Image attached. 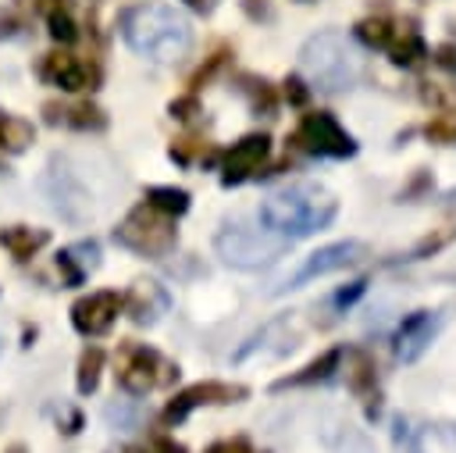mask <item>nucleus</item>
<instances>
[{"label":"nucleus","instance_id":"f257e3e1","mask_svg":"<svg viewBox=\"0 0 456 453\" xmlns=\"http://www.w3.org/2000/svg\"><path fill=\"white\" fill-rule=\"evenodd\" d=\"M338 214V200L317 182H289L264 196L260 225L281 239H306L324 232Z\"/></svg>","mask_w":456,"mask_h":453},{"label":"nucleus","instance_id":"f03ea898","mask_svg":"<svg viewBox=\"0 0 456 453\" xmlns=\"http://www.w3.org/2000/svg\"><path fill=\"white\" fill-rule=\"evenodd\" d=\"M121 36L135 54H146L153 61H175L192 43L189 21L164 4L128 7L121 14Z\"/></svg>","mask_w":456,"mask_h":453},{"label":"nucleus","instance_id":"7ed1b4c3","mask_svg":"<svg viewBox=\"0 0 456 453\" xmlns=\"http://www.w3.org/2000/svg\"><path fill=\"white\" fill-rule=\"evenodd\" d=\"M299 57H303V68H306L310 82L317 89H324V93H342V89H349L356 82V71H360L356 54L346 43V36H338V32H317V36H310L303 43V54Z\"/></svg>","mask_w":456,"mask_h":453},{"label":"nucleus","instance_id":"20e7f679","mask_svg":"<svg viewBox=\"0 0 456 453\" xmlns=\"http://www.w3.org/2000/svg\"><path fill=\"white\" fill-rule=\"evenodd\" d=\"M214 250L224 264L232 268H264L271 264L281 250H285V239L267 232V228H253V225H242V221H228L217 235H214Z\"/></svg>","mask_w":456,"mask_h":453},{"label":"nucleus","instance_id":"39448f33","mask_svg":"<svg viewBox=\"0 0 456 453\" xmlns=\"http://www.w3.org/2000/svg\"><path fill=\"white\" fill-rule=\"evenodd\" d=\"M114 239L121 246H128L132 253H142V257H167L178 243V232H175V218L160 214L157 207L150 203H139L135 210H128V218L114 228Z\"/></svg>","mask_w":456,"mask_h":453},{"label":"nucleus","instance_id":"423d86ee","mask_svg":"<svg viewBox=\"0 0 456 453\" xmlns=\"http://www.w3.org/2000/svg\"><path fill=\"white\" fill-rule=\"evenodd\" d=\"M289 143L299 146V150H306V153H317V157H353L356 153V139L328 111L303 114V121L296 125V132H292Z\"/></svg>","mask_w":456,"mask_h":453},{"label":"nucleus","instance_id":"0eeeda50","mask_svg":"<svg viewBox=\"0 0 456 453\" xmlns=\"http://www.w3.org/2000/svg\"><path fill=\"white\" fill-rule=\"evenodd\" d=\"M178 375V367H171L157 350H146V346H121V357H118V385L132 396H142L164 382H171Z\"/></svg>","mask_w":456,"mask_h":453},{"label":"nucleus","instance_id":"6e6552de","mask_svg":"<svg viewBox=\"0 0 456 453\" xmlns=\"http://www.w3.org/2000/svg\"><path fill=\"white\" fill-rule=\"evenodd\" d=\"M367 257V246L360 239H342V243H328L321 250H314L310 257H303V264L296 268L292 278H285L281 289H299L303 282H314V278H324L331 271H342L349 264H360Z\"/></svg>","mask_w":456,"mask_h":453},{"label":"nucleus","instance_id":"1a4fd4ad","mask_svg":"<svg viewBox=\"0 0 456 453\" xmlns=\"http://www.w3.org/2000/svg\"><path fill=\"white\" fill-rule=\"evenodd\" d=\"M246 392H249L246 385H228V382H196V385L182 389V392L167 403V410H164V424H178V421H185L196 407L235 403V399H242Z\"/></svg>","mask_w":456,"mask_h":453},{"label":"nucleus","instance_id":"9d476101","mask_svg":"<svg viewBox=\"0 0 456 453\" xmlns=\"http://www.w3.org/2000/svg\"><path fill=\"white\" fill-rule=\"evenodd\" d=\"M438 328H442V310H413V314H406V317L399 321L395 342H392L395 360L413 364V360L431 346V339L438 335Z\"/></svg>","mask_w":456,"mask_h":453},{"label":"nucleus","instance_id":"9b49d317","mask_svg":"<svg viewBox=\"0 0 456 453\" xmlns=\"http://www.w3.org/2000/svg\"><path fill=\"white\" fill-rule=\"evenodd\" d=\"M271 153V139L264 132H249L242 136L228 153H224V171H221V182L224 185H235V182H246L249 175L260 171V164L267 161Z\"/></svg>","mask_w":456,"mask_h":453},{"label":"nucleus","instance_id":"f8f14e48","mask_svg":"<svg viewBox=\"0 0 456 453\" xmlns=\"http://www.w3.org/2000/svg\"><path fill=\"white\" fill-rule=\"evenodd\" d=\"M121 296L110 292V289H100V292H89L82 296L75 307H71V321L82 335H103L114 321H118V310H121Z\"/></svg>","mask_w":456,"mask_h":453},{"label":"nucleus","instance_id":"ddd939ff","mask_svg":"<svg viewBox=\"0 0 456 453\" xmlns=\"http://www.w3.org/2000/svg\"><path fill=\"white\" fill-rule=\"evenodd\" d=\"M342 357H346V385L353 389V396L363 399L367 414H374L378 410V367H374V357L367 350H349Z\"/></svg>","mask_w":456,"mask_h":453},{"label":"nucleus","instance_id":"4468645a","mask_svg":"<svg viewBox=\"0 0 456 453\" xmlns=\"http://www.w3.org/2000/svg\"><path fill=\"white\" fill-rule=\"evenodd\" d=\"M50 182H57L53 189H50V200H53V207L68 218V221H82L86 214H89V196H86V189L64 171V168H50V175H46Z\"/></svg>","mask_w":456,"mask_h":453},{"label":"nucleus","instance_id":"2eb2a0df","mask_svg":"<svg viewBox=\"0 0 456 453\" xmlns=\"http://www.w3.org/2000/svg\"><path fill=\"white\" fill-rule=\"evenodd\" d=\"M43 78L53 82V86H61L64 93H75V89L86 86V64L78 57H71V54H46Z\"/></svg>","mask_w":456,"mask_h":453},{"label":"nucleus","instance_id":"dca6fc26","mask_svg":"<svg viewBox=\"0 0 456 453\" xmlns=\"http://www.w3.org/2000/svg\"><path fill=\"white\" fill-rule=\"evenodd\" d=\"M342 346H331V350H324L321 357H314L306 367H299L296 375H285V378H278L274 382V389H289V385H310V382H324V378H331L335 371H338V364H342Z\"/></svg>","mask_w":456,"mask_h":453},{"label":"nucleus","instance_id":"f3484780","mask_svg":"<svg viewBox=\"0 0 456 453\" xmlns=\"http://www.w3.org/2000/svg\"><path fill=\"white\" fill-rule=\"evenodd\" d=\"M128 310H132V317H135L139 325L157 321V314L167 310V292H164L157 282H139V285L132 289V296H128Z\"/></svg>","mask_w":456,"mask_h":453},{"label":"nucleus","instance_id":"a211bd4d","mask_svg":"<svg viewBox=\"0 0 456 453\" xmlns=\"http://www.w3.org/2000/svg\"><path fill=\"white\" fill-rule=\"evenodd\" d=\"M96 257H100L96 243H78V246H71V250L57 253V268L64 271V278H68L71 285H78V282L86 278V271H93V268H96Z\"/></svg>","mask_w":456,"mask_h":453},{"label":"nucleus","instance_id":"6ab92c4d","mask_svg":"<svg viewBox=\"0 0 456 453\" xmlns=\"http://www.w3.org/2000/svg\"><path fill=\"white\" fill-rule=\"evenodd\" d=\"M46 118L57 125V121H64V125H75V128H103L107 125V118L96 111V107H89V103H82V107H57V103H46Z\"/></svg>","mask_w":456,"mask_h":453},{"label":"nucleus","instance_id":"aec40b11","mask_svg":"<svg viewBox=\"0 0 456 453\" xmlns=\"http://www.w3.org/2000/svg\"><path fill=\"white\" fill-rule=\"evenodd\" d=\"M0 243H4L18 260H25V257H32V253L46 243V232H43V228H36V232H32V228L14 225V228H4V232H0Z\"/></svg>","mask_w":456,"mask_h":453},{"label":"nucleus","instance_id":"412c9836","mask_svg":"<svg viewBox=\"0 0 456 453\" xmlns=\"http://www.w3.org/2000/svg\"><path fill=\"white\" fill-rule=\"evenodd\" d=\"M146 203L157 207L160 214L175 218V214H185L189 210V193L185 189H175V185H153V189H146Z\"/></svg>","mask_w":456,"mask_h":453},{"label":"nucleus","instance_id":"4be33fe9","mask_svg":"<svg viewBox=\"0 0 456 453\" xmlns=\"http://www.w3.org/2000/svg\"><path fill=\"white\" fill-rule=\"evenodd\" d=\"M388 54H392L395 64L410 68V64H417L420 57H428V46H424V39H420L417 32H403V36H392V39H388Z\"/></svg>","mask_w":456,"mask_h":453},{"label":"nucleus","instance_id":"5701e85b","mask_svg":"<svg viewBox=\"0 0 456 453\" xmlns=\"http://www.w3.org/2000/svg\"><path fill=\"white\" fill-rule=\"evenodd\" d=\"M356 36L367 46H388V39L395 36V29H392V21L385 14H370V18H360L356 21Z\"/></svg>","mask_w":456,"mask_h":453},{"label":"nucleus","instance_id":"b1692460","mask_svg":"<svg viewBox=\"0 0 456 453\" xmlns=\"http://www.w3.org/2000/svg\"><path fill=\"white\" fill-rule=\"evenodd\" d=\"M32 143V125L28 121H21V118H4L0 114V146H7V150H25Z\"/></svg>","mask_w":456,"mask_h":453},{"label":"nucleus","instance_id":"393cba45","mask_svg":"<svg viewBox=\"0 0 456 453\" xmlns=\"http://www.w3.org/2000/svg\"><path fill=\"white\" fill-rule=\"evenodd\" d=\"M100 367H103V350L89 346L78 360V392H93L100 382Z\"/></svg>","mask_w":456,"mask_h":453},{"label":"nucleus","instance_id":"a878e982","mask_svg":"<svg viewBox=\"0 0 456 453\" xmlns=\"http://www.w3.org/2000/svg\"><path fill=\"white\" fill-rule=\"evenodd\" d=\"M46 21H50V36H53L57 43H75L78 29H75V21H71V14H68L64 7L50 11V14H46Z\"/></svg>","mask_w":456,"mask_h":453},{"label":"nucleus","instance_id":"bb28decb","mask_svg":"<svg viewBox=\"0 0 456 453\" xmlns=\"http://www.w3.org/2000/svg\"><path fill=\"white\" fill-rule=\"evenodd\" d=\"M171 114L182 118V121H189L192 114H200V100L196 96H178V100H171Z\"/></svg>","mask_w":456,"mask_h":453},{"label":"nucleus","instance_id":"cd10ccee","mask_svg":"<svg viewBox=\"0 0 456 453\" xmlns=\"http://www.w3.org/2000/svg\"><path fill=\"white\" fill-rule=\"evenodd\" d=\"M363 289H367V282L356 278V282H349V289H338V292H335V303H338V307H353V303L363 296Z\"/></svg>","mask_w":456,"mask_h":453},{"label":"nucleus","instance_id":"c85d7f7f","mask_svg":"<svg viewBox=\"0 0 456 453\" xmlns=\"http://www.w3.org/2000/svg\"><path fill=\"white\" fill-rule=\"evenodd\" d=\"M395 439H399V442L406 446V453H424V449H420V439H417V435L410 432V424H406L403 417L395 421Z\"/></svg>","mask_w":456,"mask_h":453},{"label":"nucleus","instance_id":"c756f323","mask_svg":"<svg viewBox=\"0 0 456 453\" xmlns=\"http://www.w3.org/2000/svg\"><path fill=\"white\" fill-rule=\"evenodd\" d=\"M435 64L445 68V71H456V43H442L435 50Z\"/></svg>","mask_w":456,"mask_h":453},{"label":"nucleus","instance_id":"7c9ffc66","mask_svg":"<svg viewBox=\"0 0 456 453\" xmlns=\"http://www.w3.org/2000/svg\"><path fill=\"white\" fill-rule=\"evenodd\" d=\"M338 453H374L367 435H346V442L338 446Z\"/></svg>","mask_w":456,"mask_h":453},{"label":"nucleus","instance_id":"2f4dec72","mask_svg":"<svg viewBox=\"0 0 456 453\" xmlns=\"http://www.w3.org/2000/svg\"><path fill=\"white\" fill-rule=\"evenodd\" d=\"M285 96H289L292 103H299V107H303V103L310 100V93H306V86H303V82H299L296 75H292V78H285Z\"/></svg>","mask_w":456,"mask_h":453},{"label":"nucleus","instance_id":"473e14b6","mask_svg":"<svg viewBox=\"0 0 456 453\" xmlns=\"http://www.w3.org/2000/svg\"><path fill=\"white\" fill-rule=\"evenodd\" d=\"M207 453H253L246 439H224V442H214Z\"/></svg>","mask_w":456,"mask_h":453},{"label":"nucleus","instance_id":"72a5a7b5","mask_svg":"<svg viewBox=\"0 0 456 453\" xmlns=\"http://www.w3.org/2000/svg\"><path fill=\"white\" fill-rule=\"evenodd\" d=\"M221 61H224V54H214V57H210V64H207V68H200V71L192 75V86H203V82H207V78L214 75V68H217Z\"/></svg>","mask_w":456,"mask_h":453},{"label":"nucleus","instance_id":"f704fd0d","mask_svg":"<svg viewBox=\"0 0 456 453\" xmlns=\"http://www.w3.org/2000/svg\"><path fill=\"white\" fill-rule=\"evenodd\" d=\"M157 453H185V449H182V446H175L171 439H160V442H157Z\"/></svg>","mask_w":456,"mask_h":453},{"label":"nucleus","instance_id":"c9c22d12","mask_svg":"<svg viewBox=\"0 0 456 453\" xmlns=\"http://www.w3.org/2000/svg\"><path fill=\"white\" fill-rule=\"evenodd\" d=\"M185 4H192V7H203V0H185Z\"/></svg>","mask_w":456,"mask_h":453}]
</instances>
